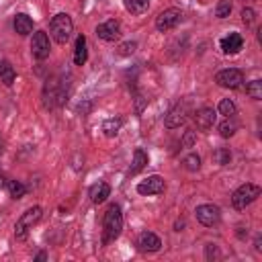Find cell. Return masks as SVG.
Returning <instances> with one entry per match:
<instances>
[{"mask_svg":"<svg viewBox=\"0 0 262 262\" xmlns=\"http://www.w3.org/2000/svg\"><path fill=\"white\" fill-rule=\"evenodd\" d=\"M121 229H123V213H121V207L119 205H111L104 213V219H102V244H108L113 239H117L121 235Z\"/></svg>","mask_w":262,"mask_h":262,"instance_id":"obj_1","label":"cell"},{"mask_svg":"<svg viewBox=\"0 0 262 262\" xmlns=\"http://www.w3.org/2000/svg\"><path fill=\"white\" fill-rule=\"evenodd\" d=\"M49 33H51V37H53L55 43H59V45L68 43L70 37H72V33H74V23H72L70 14H66V12L55 14L51 18V23H49Z\"/></svg>","mask_w":262,"mask_h":262,"instance_id":"obj_2","label":"cell"},{"mask_svg":"<svg viewBox=\"0 0 262 262\" xmlns=\"http://www.w3.org/2000/svg\"><path fill=\"white\" fill-rule=\"evenodd\" d=\"M260 192H262V188H260L258 184L246 182V184H242V186L231 194V205L242 211V209H246L248 205H252V203L260 196Z\"/></svg>","mask_w":262,"mask_h":262,"instance_id":"obj_3","label":"cell"},{"mask_svg":"<svg viewBox=\"0 0 262 262\" xmlns=\"http://www.w3.org/2000/svg\"><path fill=\"white\" fill-rule=\"evenodd\" d=\"M41 215H43V209L41 207H31V209H27L20 217H18V221H16V225H14V237L16 239H27V233H29V229L41 219Z\"/></svg>","mask_w":262,"mask_h":262,"instance_id":"obj_4","label":"cell"},{"mask_svg":"<svg viewBox=\"0 0 262 262\" xmlns=\"http://www.w3.org/2000/svg\"><path fill=\"white\" fill-rule=\"evenodd\" d=\"M180 20H182V10H180V8H166V10H162V12L158 14V18H156V29H158L160 33H166V31L174 29Z\"/></svg>","mask_w":262,"mask_h":262,"instance_id":"obj_5","label":"cell"},{"mask_svg":"<svg viewBox=\"0 0 262 262\" xmlns=\"http://www.w3.org/2000/svg\"><path fill=\"white\" fill-rule=\"evenodd\" d=\"M196 221L201 223V225H205V227H213V225H217L219 223V219H221V211H219V207L217 205H199L196 207Z\"/></svg>","mask_w":262,"mask_h":262,"instance_id":"obj_6","label":"cell"},{"mask_svg":"<svg viewBox=\"0 0 262 262\" xmlns=\"http://www.w3.org/2000/svg\"><path fill=\"white\" fill-rule=\"evenodd\" d=\"M215 82L223 88H239L242 82H244V74L235 68H227V70H221L217 76H215Z\"/></svg>","mask_w":262,"mask_h":262,"instance_id":"obj_7","label":"cell"},{"mask_svg":"<svg viewBox=\"0 0 262 262\" xmlns=\"http://www.w3.org/2000/svg\"><path fill=\"white\" fill-rule=\"evenodd\" d=\"M49 49H51V45H49L47 33H45V31L33 33V39H31V53H33V57L45 59V57L49 55Z\"/></svg>","mask_w":262,"mask_h":262,"instance_id":"obj_8","label":"cell"},{"mask_svg":"<svg viewBox=\"0 0 262 262\" xmlns=\"http://www.w3.org/2000/svg\"><path fill=\"white\" fill-rule=\"evenodd\" d=\"M186 115H188V104L186 102H178V104H174L170 108V113L166 115L164 123H166L168 129H176V127H180L186 121Z\"/></svg>","mask_w":262,"mask_h":262,"instance_id":"obj_9","label":"cell"},{"mask_svg":"<svg viewBox=\"0 0 262 262\" xmlns=\"http://www.w3.org/2000/svg\"><path fill=\"white\" fill-rule=\"evenodd\" d=\"M164 188H166L164 178L158 176V174L147 176L145 180H141V182L137 184V192H139V194H160V192H164Z\"/></svg>","mask_w":262,"mask_h":262,"instance_id":"obj_10","label":"cell"},{"mask_svg":"<svg viewBox=\"0 0 262 262\" xmlns=\"http://www.w3.org/2000/svg\"><path fill=\"white\" fill-rule=\"evenodd\" d=\"M96 35L102 39V41H117L121 37V25L119 20H104L96 27Z\"/></svg>","mask_w":262,"mask_h":262,"instance_id":"obj_11","label":"cell"},{"mask_svg":"<svg viewBox=\"0 0 262 262\" xmlns=\"http://www.w3.org/2000/svg\"><path fill=\"white\" fill-rule=\"evenodd\" d=\"M215 119H217V113L211 108V106H203L196 111L194 115V125L201 129V131H209L213 125H215Z\"/></svg>","mask_w":262,"mask_h":262,"instance_id":"obj_12","label":"cell"},{"mask_svg":"<svg viewBox=\"0 0 262 262\" xmlns=\"http://www.w3.org/2000/svg\"><path fill=\"white\" fill-rule=\"evenodd\" d=\"M221 49H223V53L225 55H235L242 47H244V39H242V35L239 33H229L227 37H223L221 39Z\"/></svg>","mask_w":262,"mask_h":262,"instance_id":"obj_13","label":"cell"},{"mask_svg":"<svg viewBox=\"0 0 262 262\" xmlns=\"http://www.w3.org/2000/svg\"><path fill=\"white\" fill-rule=\"evenodd\" d=\"M137 246L141 252H158L162 248V239L151 231H143L137 239Z\"/></svg>","mask_w":262,"mask_h":262,"instance_id":"obj_14","label":"cell"},{"mask_svg":"<svg viewBox=\"0 0 262 262\" xmlns=\"http://www.w3.org/2000/svg\"><path fill=\"white\" fill-rule=\"evenodd\" d=\"M88 59V49H86V37L78 35L76 37V47H74V63L76 66H84Z\"/></svg>","mask_w":262,"mask_h":262,"instance_id":"obj_15","label":"cell"},{"mask_svg":"<svg viewBox=\"0 0 262 262\" xmlns=\"http://www.w3.org/2000/svg\"><path fill=\"white\" fill-rule=\"evenodd\" d=\"M106 196H111V186H108L106 182H98V184H94V186L90 188V199H92V203L100 205V203L106 201Z\"/></svg>","mask_w":262,"mask_h":262,"instance_id":"obj_16","label":"cell"},{"mask_svg":"<svg viewBox=\"0 0 262 262\" xmlns=\"http://www.w3.org/2000/svg\"><path fill=\"white\" fill-rule=\"evenodd\" d=\"M14 31L18 33V35H29V33H33V18L31 16H27V14H16L14 16Z\"/></svg>","mask_w":262,"mask_h":262,"instance_id":"obj_17","label":"cell"},{"mask_svg":"<svg viewBox=\"0 0 262 262\" xmlns=\"http://www.w3.org/2000/svg\"><path fill=\"white\" fill-rule=\"evenodd\" d=\"M145 166H147V154L137 147V149L133 151V162H131V170H129V172H131V174H137V172H141Z\"/></svg>","mask_w":262,"mask_h":262,"instance_id":"obj_18","label":"cell"},{"mask_svg":"<svg viewBox=\"0 0 262 262\" xmlns=\"http://www.w3.org/2000/svg\"><path fill=\"white\" fill-rule=\"evenodd\" d=\"M123 4L131 14H143L149 8V0H123Z\"/></svg>","mask_w":262,"mask_h":262,"instance_id":"obj_19","label":"cell"},{"mask_svg":"<svg viewBox=\"0 0 262 262\" xmlns=\"http://www.w3.org/2000/svg\"><path fill=\"white\" fill-rule=\"evenodd\" d=\"M14 78H16L14 68H12L8 61H0V80H2L6 86H10V84L14 82Z\"/></svg>","mask_w":262,"mask_h":262,"instance_id":"obj_20","label":"cell"},{"mask_svg":"<svg viewBox=\"0 0 262 262\" xmlns=\"http://www.w3.org/2000/svg\"><path fill=\"white\" fill-rule=\"evenodd\" d=\"M235 131H237V123H235V119H233V117H225V121L219 125V133H221V137H231Z\"/></svg>","mask_w":262,"mask_h":262,"instance_id":"obj_21","label":"cell"},{"mask_svg":"<svg viewBox=\"0 0 262 262\" xmlns=\"http://www.w3.org/2000/svg\"><path fill=\"white\" fill-rule=\"evenodd\" d=\"M246 94L254 100H260L262 98V80H252L248 86H246Z\"/></svg>","mask_w":262,"mask_h":262,"instance_id":"obj_22","label":"cell"},{"mask_svg":"<svg viewBox=\"0 0 262 262\" xmlns=\"http://www.w3.org/2000/svg\"><path fill=\"white\" fill-rule=\"evenodd\" d=\"M6 188H8V192H10V196H12V199H20V196L27 192L25 184H23V182H18V180H8V182H6Z\"/></svg>","mask_w":262,"mask_h":262,"instance_id":"obj_23","label":"cell"},{"mask_svg":"<svg viewBox=\"0 0 262 262\" xmlns=\"http://www.w3.org/2000/svg\"><path fill=\"white\" fill-rule=\"evenodd\" d=\"M235 113H237V108H235V102L233 100L223 98L219 102V115H223V117H235Z\"/></svg>","mask_w":262,"mask_h":262,"instance_id":"obj_24","label":"cell"},{"mask_svg":"<svg viewBox=\"0 0 262 262\" xmlns=\"http://www.w3.org/2000/svg\"><path fill=\"white\" fill-rule=\"evenodd\" d=\"M182 164H184V168H186V170L196 172V170L201 168V158H199L196 154H190V156H186V158L182 160Z\"/></svg>","mask_w":262,"mask_h":262,"instance_id":"obj_25","label":"cell"},{"mask_svg":"<svg viewBox=\"0 0 262 262\" xmlns=\"http://www.w3.org/2000/svg\"><path fill=\"white\" fill-rule=\"evenodd\" d=\"M119 127H121V119H108V121L102 125V131H104L108 137H113V135H117Z\"/></svg>","mask_w":262,"mask_h":262,"instance_id":"obj_26","label":"cell"},{"mask_svg":"<svg viewBox=\"0 0 262 262\" xmlns=\"http://www.w3.org/2000/svg\"><path fill=\"white\" fill-rule=\"evenodd\" d=\"M229 12H231V2H227V0L219 2V4H217V8H215V14H217L219 18L229 16Z\"/></svg>","mask_w":262,"mask_h":262,"instance_id":"obj_27","label":"cell"},{"mask_svg":"<svg viewBox=\"0 0 262 262\" xmlns=\"http://www.w3.org/2000/svg\"><path fill=\"white\" fill-rule=\"evenodd\" d=\"M254 18H256V12H254L252 8H244V10H242V20H244L246 25H252Z\"/></svg>","mask_w":262,"mask_h":262,"instance_id":"obj_28","label":"cell"},{"mask_svg":"<svg viewBox=\"0 0 262 262\" xmlns=\"http://www.w3.org/2000/svg\"><path fill=\"white\" fill-rule=\"evenodd\" d=\"M229 158H231V156H229L227 149H219V151H217V160H219V164H223V166L229 164Z\"/></svg>","mask_w":262,"mask_h":262,"instance_id":"obj_29","label":"cell"},{"mask_svg":"<svg viewBox=\"0 0 262 262\" xmlns=\"http://www.w3.org/2000/svg\"><path fill=\"white\" fill-rule=\"evenodd\" d=\"M119 49H121V53H123V55H127V53H133V49H135V43H133V41H131V43H123Z\"/></svg>","mask_w":262,"mask_h":262,"instance_id":"obj_30","label":"cell"},{"mask_svg":"<svg viewBox=\"0 0 262 262\" xmlns=\"http://www.w3.org/2000/svg\"><path fill=\"white\" fill-rule=\"evenodd\" d=\"M192 137H194V135H192V131H188V135H186L184 143H186V145H190V143H192Z\"/></svg>","mask_w":262,"mask_h":262,"instance_id":"obj_31","label":"cell"},{"mask_svg":"<svg viewBox=\"0 0 262 262\" xmlns=\"http://www.w3.org/2000/svg\"><path fill=\"white\" fill-rule=\"evenodd\" d=\"M2 186H4V178L0 176V188H2Z\"/></svg>","mask_w":262,"mask_h":262,"instance_id":"obj_32","label":"cell"}]
</instances>
